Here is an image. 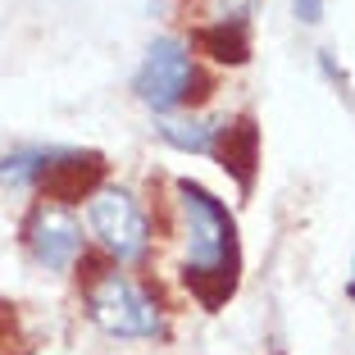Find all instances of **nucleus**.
<instances>
[{
    "instance_id": "nucleus-1",
    "label": "nucleus",
    "mask_w": 355,
    "mask_h": 355,
    "mask_svg": "<svg viewBox=\"0 0 355 355\" xmlns=\"http://www.w3.org/2000/svg\"><path fill=\"white\" fill-rule=\"evenodd\" d=\"M178 209L187 228V255H182V287L200 301V310H223L241 282V237L237 219L205 182L178 178Z\"/></svg>"
},
{
    "instance_id": "nucleus-2",
    "label": "nucleus",
    "mask_w": 355,
    "mask_h": 355,
    "mask_svg": "<svg viewBox=\"0 0 355 355\" xmlns=\"http://www.w3.org/2000/svg\"><path fill=\"white\" fill-rule=\"evenodd\" d=\"M92 264L87 273V319L110 337H159L164 333V310L150 301V292L141 282H132L128 273H119V264H110L105 255L101 264Z\"/></svg>"
},
{
    "instance_id": "nucleus-3",
    "label": "nucleus",
    "mask_w": 355,
    "mask_h": 355,
    "mask_svg": "<svg viewBox=\"0 0 355 355\" xmlns=\"http://www.w3.org/2000/svg\"><path fill=\"white\" fill-rule=\"evenodd\" d=\"M132 92L155 114H168V110H178V105H187V101H205L209 83L200 78L196 60L187 55V46L178 42V37H155L146 46V60H141L137 78H132Z\"/></svg>"
},
{
    "instance_id": "nucleus-4",
    "label": "nucleus",
    "mask_w": 355,
    "mask_h": 355,
    "mask_svg": "<svg viewBox=\"0 0 355 355\" xmlns=\"http://www.w3.org/2000/svg\"><path fill=\"white\" fill-rule=\"evenodd\" d=\"M87 223H92V237L101 241V251L114 264L141 260L150 246V219L146 209L137 205L132 191L123 187H101L87 200Z\"/></svg>"
},
{
    "instance_id": "nucleus-5",
    "label": "nucleus",
    "mask_w": 355,
    "mask_h": 355,
    "mask_svg": "<svg viewBox=\"0 0 355 355\" xmlns=\"http://www.w3.org/2000/svg\"><path fill=\"white\" fill-rule=\"evenodd\" d=\"M105 173H110V164L101 150H42L32 187L42 191V200L69 209L78 200H92L105 187Z\"/></svg>"
},
{
    "instance_id": "nucleus-6",
    "label": "nucleus",
    "mask_w": 355,
    "mask_h": 355,
    "mask_svg": "<svg viewBox=\"0 0 355 355\" xmlns=\"http://www.w3.org/2000/svg\"><path fill=\"white\" fill-rule=\"evenodd\" d=\"M23 246H28V255L42 264V269L60 273L83 251V228H78V219L64 205L37 200V205L28 209V219H23Z\"/></svg>"
},
{
    "instance_id": "nucleus-7",
    "label": "nucleus",
    "mask_w": 355,
    "mask_h": 355,
    "mask_svg": "<svg viewBox=\"0 0 355 355\" xmlns=\"http://www.w3.org/2000/svg\"><path fill=\"white\" fill-rule=\"evenodd\" d=\"M209 155L223 164V173L241 187V196L255 191V173H260V123L255 114H237V119H219V137Z\"/></svg>"
},
{
    "instance_id": "nucleus-8",
    "label": "nucleus",
    "mask_w": 355,
    "mask_h": 355,
    "mask_svg": "<svg viewBox=\"0 0 355 355\" xmlns=\"http://www.w3.org/2000/svg\"><path fill=\"white\" fill-rule=\"evenodd\" d=\"M191 46L200 55H209L214 64H241L251 60V19H209L191 32Z\"/></svg>"
},
{
    "instance_id": "nucleus-9",
    "label": "nucleus",
    "mask_w": 355,
    "mask_h": 355,
    "mask_svg": "<svg viewBox=\"0 0 355 355\" xmlns=\"http://www.w3.org/2000/svg\"><path fill=\"white\" fill-rule=\"evenodd\" d=\"M173 150H191V155H209L214 150V137H219V123L214 119H168V123L155 128Z\"/></svg>"
},
{
    "instance_id": "nucleus-10",
    "label": "nucleus",
    "mask_w": 355,
    "mask_h": 355,
    "mask_svg": "<svg viewBox=\"0 0 355 355\" xmlns=\"http://www.w3.org/2000/svg\"><path fill=\"white\" fill-rule=\"evenodd\" d=\"M296 19L301 23H319L324 19V0H296Z\"/></svg>"
},
{
    "instance_id": "nucleus-11",
    "label": "nucleus",
    "mask_w": 355,
    "mask_h": 355,
    "mask_svg": "<svg viewBox=\"0 0 355 355\" xmlns=\"http://www.w3.org/2000/svg\"><path fill=\"white\" fill-rule=\"evenodd\" d=\"M346 296H351V301H355V278H351V287H346Z\"/></svg>"
}]
</instances>
